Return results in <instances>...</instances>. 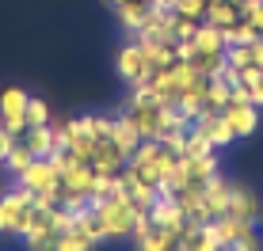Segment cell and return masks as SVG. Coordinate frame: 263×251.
I'll return each mask as SVG.
<instances>
[{"label": "cell", "mask_w": 263, "mask_h": 251, "mask_svg": "<svg viewBox=\"0 0 263 251\" xmlns=\"http://www.w3.org/2000/svg\"><path fill=\"white\" fill-rule=\"evenodd\" d=\"M126 164H130V156H126V152L115 145L111 137L99 141L96 152H92V172H96V175H119Z\"/></svg>", "instance_id": "obj_11"}, {"label": "cell", "mask_w": 263, "mask_h": 251, "mask_svg": "<svg viewBox=\"0 0 263 251\" xmlns=\"http://www.w3.org/2000/svg\"><path fill=\"white\" fill-rule=\"evenodd\" d=\"M195 50H198V57H217V53H225V31H217L210 23H198L195 27Z\"/></svg>", "instance_id": "obj_16"}, {"label": "cell", "mask_w": 263, "mask_h": 251, "mask_svg": "<svg viewBox=\"0 0 263 251\" xmlns=\"http://www.w3.org/2000/svg\"><path fill=\"white\" fill-rule=\"evenodd\" d=\"M134 251H179V232L157 228L149 221V213H141L138 225H134Z\"/></svg>", "instance_id": "obj_5"}, {"label": "cell", "mask_w": 263, "mask_h": 251, "mask_svg": "<svg viewBox=\"0 0 263 251\" xmlns=\"http://www.w3.org/2000/svg\"><path fill=\"white\" fill-rule=\"evenodd\" d=\"M34 251H80V247L72 244V240L65 236V232H61V236H53L50 244H42V247H34Z\"/></svg>", "instance_id": "obj_24"}, {"label": "cell", "mask_w": 263, "mask_h": 251, "mask_svg": "<svg viewBox=\"0 0 263 251\" xmlns=\"http://www.w3.org/2000/svg\"><path fill=\"white\" fill-rule=\"evenodd\" d=\"M15 183H20L23 191H31V194H61V168H58L53 156L34 160L23 175H15Z\"/></svg>", "instance_id": "obj_4"}, {"label": "cell", "mask_w": 263, "mask_h": 251, "mask_svg": "<svg viewBox=\"0 0 263 251\" xmlns=\"http://www.w3.org/2000/svg\"><path fill=\"white\" fill-rule=\"evenodd\" d=\"M240 84L248 88V99L263 111V69H244V73H240Z\"/></svg>", "instance_id": "obj_22"}, {"label": "cell", "mask_w": 263, "mask_h": 251, "mask_svg": "<svg viewBox=\"0 0 263 251\" xmlns=\"http://www.w3.org/2000/svg\"><path fill=\"white\" fill-rule=\"evenodd\" d=\"M111 141L126 152V156H130V152L141 145V133L134 130V122L126 118V114H119V118H115V126H111Z\"/></svg>", "instance_id": "obj_17"}, {"label": "cell", "mask_w": 263, "mask_h": 251, "mask_svg": "<svg viewBox=\"0 0 263 251\" xmlns=\"http://www.w3.org/2000/svg\"><path fill=\"white\" fill-rule=\"evenodd\" d=\"M244 15H240V8L233 4V0H210L206 4V19L202 23H210V27H217V31H229L233 23H240Z\"/></svg>", "instance_id": "obj_15"}, {"label": "cell", "mask_w": 263, "mask_h": 251, "mask_svg": "<svg viewBox=\"0 0 263 251\" xmlns=\"http://www.w3.org/2000/svg\"><path fill=\"white\" fill-rule=\"evenodd\" d=\"M149 221L157 228H168V232H183L187 228L183 205H179V198L172 191H164V186H157V202L149 205Z\"/></svg>", "instance_id": "obj_8"}, {"label": "cell", "mask_w": 263, "mask_h": 251, "mask_svg": "<svg viewBox=\"0 0 263 251\" xmlns=\"http://www.w3.org/2000/svg\"><path fill=\"white\" fill-rule=\"evenodd\" d=\"M31 164H34V152L27 149V145H23L20 137H15V145L8 149V160H4V168H8V172H12V175H23V172H27V168H31Z\"/></svg>", "instance_id": "obj_18"}, {"label": "cell", "mask_w": 263, "mask_h": 251, "mask_svg": "<svg viewBox=\"0 0 263 251\" xmlns=\"http://www.w3.org/2000/svg\"><path fill=\"white\" fill-rule=\"evenodd\" d=\"M53 114H50V103L39 99V95H31L27 99V126H50Z\"/></svg>", "instance_id": "obj_23"}, {"label": "cell", "mask_w": 263, "mask_h": 251, "mask_svg": "<svg viewBox=\"0 0 263 251\" xmlns=\"http://www.w3.org/2000/svg\"><path fill=\"white\" fill-rule=\"evenodd\" d=\"M31 202H34V194L23 191V186L0 194V236H20L27 213H31Z\"/></svg>", "instance_id": "obj_3"}, {"label": "cell", "mask_w": 263, "mask_h": 251, "mask_svg": "<svg viewBox=\"0 0 263 251\" xmlns=\"http://www.w3.org/2000/svg\"><path fill=\"white\" fill-rule=\"evenodd\" d=\"M225 61H229L237 73L256 69V42H252V46H225Z\"/></svg>", "instance_id": "obj_19"}, {"label": "cell", "mask_w": 263, "mask_h": 251, "mask_svg": "<svg viewBox=\"0 0 263 251\" xmlns=\"http://www.w3.org/2000/svg\"><path fill=\"white\" fill-rule=\"evenodd\" d=\"M107 4H111V8H119V4H126V0H107Z\"/></svg>", "instance_id": "obj_28"}, {"label": "cell", "mask_w": 263, "mask_h": 251, "mask_svg": "<svg viewBox=\"0 0 263 251\" xmlns=\"http://www.w3.org/2000/svg\"><path fill=\"white\" fill-rule=\"evenodd\" d=\"M149 8H153L149 0H126V4L115 8V19H119V27L134 38V34L145 27V15H149Z\"/></svg>", "instance_id": "obj_14"}, {"label": "cell", "mask_w": 263, "mask_h": 251, "mask_svg": "<svg viewBox=\"0 0 263 251\" xmlns=\"http://www.w3.org/2000/svg\"><path fill=\"white\" fill-rule=\"evenodd\" d=\"M92 217H96L103 240H126V236H134V225H138L141 210H134V202L119 191L111 198H99L92 205Z\"/></svg>", "instance_id": "obj_1"}, {"label": "cell", "mask_w": 263, "mask_h": 251, "mask_svg": "<svg viewBox=\"0 0 263 251\" xmlns=\"http://www.w3.org/2000/svg\"><path fill=\"white\" fill-rule=\"evenodd\" d=\"M263 8V0H240V15H252V12H259Z\"/></svg>", "instance_id": "obj_27"}, {"label": "cell", "mask_w": 263, "mask_h": 251, "mask_svg": "<svg viewBox=\"0 0 263 251\" xmlns=\"http://www.w3.org/2000/svg\"><path fill=\"white\" fill-rule=\"evenodd\" d=\"M27 99L31 95L23 88H4L0 92V126H4L12 137H23L27 133Z\"/></svg>", "instance_id": "obj_7"}, {"label": "cell", "mask_w": 263, "mask_h": 251, "mask_svg": "<svg viewBox=\"0 0 263 251\" xmlns=\"http://www.w3.org/2000/svg\"><path fill=\"white\" fill-rule=\"evenodd\" d=\"M176 160L179 156L172 149H164L160 141H141V145L130 152V168L153 186H164V179L176 172Z\"/></svg>", "instance_id": "obj_2"}, {"label": "cell", "mask_w": 263, "mask_h": 251, "mask_svg": "<svg viewBox=\"0 0 263 251\" xmlns=\"http://www.w3.org/2000/svg\"><path fill=\"white\" fill-rule=\"evenodd\" d=\"M210 228H214V236H217V244H221V247L240 244L244 236H256V221H240V217H229V213L214 217Z\"/></svg>", "instance_id": "obj_10"}, {"label": "cell", "mask_w": 263, "mask_h": 251, "mask_svg": "<svg viewBox=\"0 0 263 251\" xmlns=\"http://www.w3.org/2000/svg\"><path fill=\"white\" fill-rule=\"evenodd\" d=\"M206 4H210V0H172V12H176L179 19L202 23L206 19Z\"/></svg>", "instance_id": "obj_20"}, {"label": "cell", "mask_w": 263, "mask_h": 251, "mask_svg": "<svg viewBox=\"0 0 263 251\" xmlns=\"http://www.w3.org/2000/svg\"><path fill=\"white\" fill-rule=\"evenodd\" d=\"M115 73H119L122 84H130V88H138V84H149L153 80V69H149V61H145V53L138 42H126V46L119 50V61H115Z\"/></svg>", "instance_id": "obj_6"}, {"label": "cell", "mask_w": 263, "mask_h": 251, "mask_svg": "<svg viewBox=\"0 0 263 251\" xmlns=\"http://www.w3.org/2000/svg\"><path fill=\"white\" fill-rule=\"evenodd\" d=\"M244 19H248L252 27H256V34L263 38V8H259V12H252V15H244Z\"/></svg>", "instance_id": "obj_26"}, {"label": "cell", "mask_w": 263, "mask_h": 251, "mask_svg": "<svg viewBox=\"0 0 263 251\" xmlns=\"http://www.w3.org/2000/svg\"><path fill=\"white\" fill-rule=\"evenodd\" d=\"M259 34H256V27H252L248 19H240V23H233L229 31H225V46H252Z\"/></svg>", "instance_id": "obj_21"}, {"label": "cell", "mask_w": 263, "mask_h": 251, "mask_svg": "<svg viewBox=\"0 0 263 251\" xmlns=\"http://www.w3.org/2000/svg\"><path fill=\"white\" fill-rule=\"evenodd\" d=\"M225 213H229V217H240V221H259V217H263V205H259V198L248 191V186L233 183V191H229V205H225Z\"/></svg>", "instance_id": "obj_12"}, {"label": "cell", "mask_w": 263, "mask_h": 251, "mask_svg": "<svg viewBox=\"0 0 263 251\" xmlns=\"http://www.w3.org/2000/svg\"><path fill=\"white\" fill-rule=\"evenodd\" d=\"M221 114H225V122H229V130H233V137H237V141L252 137L256 126H259V107L256 103H229Z\"/></svg>", "instance_id": "obj_9"}, {"label": "cell", "mask_w": 263, "mask_h": 251, "mask_svg": "<svg viewBox=\"0 0 263 251\" xmlns=\"http://www.w3.org/2000/svg\"><path fill=\"white\" fill-rule=\"evenodd\" d=\"M12 145H15V137L4 130V126H0V168H4V160H8V149H12Z\"/></svg>", "instance_id": "obj_25"}, {"label": "cell", "mask_w": 263, "mask_h": 251, "mask_svg": "<svg viewBox=\"0 0 263 251\" xmlns=\"http://www.w3.org/2000/svg\"><path fill=\"white\" fill-rule=\"evenodd\" d=\"M20 141L34 152V160H50L53 152H58V133H53V126H27V133Z\"/></svg>", "instance_id": "obj_13"}]
</instances>
